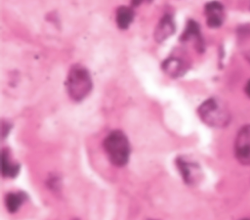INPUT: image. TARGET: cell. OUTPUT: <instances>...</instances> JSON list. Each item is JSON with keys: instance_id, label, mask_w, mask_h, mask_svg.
Masks as SVG:
<instances>
[{"instance_id": "52a82bcc", "label": "cell", "mask_w": 250, "mask_h": 220, "mask_svg": "<svg viewBox=\"0 0 250 220\" xmlns=\"http://www.w3.org/2000/svg\"><path fill=\"white\" fill-rule=\"evenodd\" d=\"M162 67L165 73L170 77L182 76L187 70L186 64L181 59L174 57L166 59L162 64Z\"/></svg>"}, {"instance_id": "6da1fadb", "label": "cell", "mask_w": 250, "mask_h": 220, "mask_svg": "<svg viewBox=\"0 0 250 220\" xmlns=\"http://www.w3.org/2000/svg\"><path fill=\"white\" fill-rule=\"evenodd\" d=\"M200 119L208 126L224 128L230 121V112L227 105L218 98H209L197 110Z\"/></svg>"}, {"instance_id": "7c38bea8", "label": "cell", "mask_w": 250, "mask_h": 220, "mask_svg": "<svg viewBox=\"0 0 250 220\" xmlns=\"http://www.w3.org/2000/svg\"><path fill=\"white\" fill-rule=\"evenodd\" d=\"M224 7L218 1H211L205 5V14L207 18L211 17H221L223 18Z\"/></svg>"}, {"instance_id": "9a60e30c", "label": "cell", "mask_w": 250, "mask_h": 220, "mask_svg": "<svg viewBox=\"0 0 250 220\" xmlns=\"http://www.w3.org/2000/svg\"><path fill=\"white\" fill-rule=\"evenodd\" d=\"M243 220H250V219H243Z\"/></svg>"}, {"instance_id": "30bf717a", "label": "cell", "mask_w": 250, "mask_h": 220, "mask_svg": "<svg viewBox=\"0 0 250 220\" xmlns=\"http://www.w3.org/2000/svg\"><path fill=\"white\" fill-rule=\"evenodd\" d=\"M5 201H6V206L9 212L11 213L17 212L24 201V195L21 192L9 193L6 197Z\"/></svg>"}, {"instance_id": "ba28073f", "label": "cell", "mask_w": 250, "mask_h": 220, "mask_svg": "<svg viewBox=\"0 0 250 220\" xmlns=\"http://www.w3.org/2000/svg\"><path fill=\"white\" fill-rule=\"evenodd\" d=\"M134 19V11L130 7L121 6L116 12V23L120 29H127Z\"/></svg>"}, {"instance_id": "5b68a950", "label": "cell", "mask_w": 250, "mask_h": 220, "mask_svg": "<svg viewBox=\"0 0 250 220\" xmlns=\"http://www.w3.org/2000/svg\"><path fill=\"white\" fill-rule=\"evenodd\" d=\"M176 164L184 181L187 184L195 185L196 183L199 182L202 174L199 166L195 162L188 160L183 156H180L179 158H177Z\"/></svg>"}, {"instance_id": "8fae6325", "label": "cell", "mask_w": 250, "mask_h": 220, "mask_svg": "<svg viewBox=\"0 0 250 220\" xmlns=\"http://www.w3.org/2000/svg\"><path fill=\"white\" fill-rule=\"evenodd\" d=\"M196 39L197 42L200 43L201 41V35H200V30H199V25L197 24L196 22L194 21H188L187 27L182 35L181 40L185 41V40H189V39Z\"/></svg>"}, {"instance_id": "5bb4252c", "label": "cell", "mask_w": 250, "mask_h": 220, "mask_svg": "<svg viewBox=\"0 0 250 220\" xmlns=\"http://www.w3.org/2000/svg\"><path fill=\"white\" fill-rule=\"evenodd\" d=\"M144 0H131V4L132 6H138L140 5Z\"/></svg>"}, {"instance_id": "3957f363", "label": "cell", "mask_w": 250, "mask_h": 220, "mask_svg": "<svg viewBox=\"0 0 250 220\" xmlns=\"http://www.w3.org/2000/svg\"><path fill=\"white\" fill-rule=\"evenodd\" d=\"M104 149L113 165L124 166L127 164L131 150L129 141L122 131H111L104 140Z\"/></svg>"}, {"instance_id": "277c9868", "label": "cell", "mask_w": 250, "mask_h": 220, "mask_svg": "<svg viewBox=\"0 0 250 220\" xmlns=\"http://www.w3.org/2000/svg\"><path fill=\"white\" fill-rule=\"evenodd\" d=\"M234 154L241 164L250 165V124L244 125L238 131L234 143Z\"/></svg>"}, {"instance_id": "4fadbf2b", "label": "cell", "mask_w": 250, "mask_h": 220, "mask_svg": "<svg viewBox=\"0 0 250 220\" xmlns=\"http://www.w3.org/2000/svg\"><path fill=\"white\" fill-rule=\"evenodd\" d=\"M245 93L250 98V80L247 82V84L245 86Z\"/></svg>"}, {"instance_id": "8992f818", "label": "cell", "mask_w": 250, "mask_h": 220, "mask_svg": "<svg viewBox=\"0 0 250 220\" xmlns=\"http://www.w3.org/2000/svg\"><path fill=\"white\" fill-rule=\"evenodd\" d=\"M175 32V23L170 15H165L154 30V39L157 42H162L169 38Z\"/></svg>"}, {"instance_id": "7a4b0ae2", "label": "cell", "mask_w": 250, "mask_h": 220, "mask_svg": "<svg viewBox=\"0 0 250 220\" xmlns=\"http://www.w3.org/2000/svg\"><path fill=\"white\" fill-rule=\"evenodd\" d=\"M66 91L68 96L75 102L85 99L91 92L93 82L88 69L81 65H74L70 67L66 81Z\"/></svg>"}, {"instance_id": "9c48e42d", "label": "cell", "mask_w": 250, "mask_h": 220, "mask_svg": "<svg viewBox=\"0 0 250 220\" xmlns=\"http://www.w3.org/2000/svg\"><path fill=\"white\" fill-rule=\"evenodd\" d=\"M20 165L15 162L10 154L3 151L2 154V174L4 177H15L19 173Z\"/></svg>"}]
</instances>
